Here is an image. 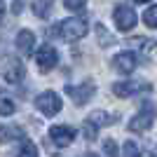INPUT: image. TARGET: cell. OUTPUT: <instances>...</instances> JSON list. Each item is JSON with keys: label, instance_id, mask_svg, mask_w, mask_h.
I'll use <instances>...</instances> for the list:
<instances>
[{"label": "cell", "instance_id": "cell-1", "mask_svg": "<svg viewBox=\"0 0 157 157\" xmlns=\"http://www.w3.org/2000/svg\"><path fill=\"white\" fill-rule=\"evenodd\" d=\"M56 35L66 42H75V40L87 35V21L85 19H63L56 26Z\"/></svg>", "mask_w": 157, "mask_h": 157}, {"label": "cell", "instance_id": "cell-2", "mask_svg": "<svg viewBox=\"0 0 157 157\" xmlns=\"http://www.w3.org/2000/svg\"><path fill=\"white\" fill-rule=\"evenodd\" d=\"M152 122H155V105H152V101H143V103H141V110H138L129 122V131L143 134V131H148L152 127Z\"/></svg>", "mask_w": 157, "mask_h": 157}, {"label": "cell", "instance_id": "cell-3", "mask_svg": "<svg viewBox=\"0 0 157 157\" xmlns=\"http://www.w3.org/2000/svg\"><path fill=\"white\" fill-rule=\"evenodd\" d=\"M113 21H115L117 31L127 33V31H131V28L136 26L138 17H136V12H134L131 5H117L115 10H113Z\"/></svg>", "mask_w": 157, "mask_h": 157}, {"label": "cell", "instance_id": "cell-4", "mask_svg": "<svg viewBox=\"0 0 157 157\" xmlns=\"http://www.w3.org/2000/svg\"><path fill=\"white\" fill-rule=\"evenodd\" d=\"M94 92H96V85H94L92 80H82L80 85H68L66 87V94H68L78 105H85L87 101L94 96Z\"/></svg>", "mask_w": 157, "mask_h": 157}, {"label": "cell", "instance_id": "cell-5", "mask_svg": "<svg viewBox=\"0 0 157 157\" xmlns=\"http://www.w3.org/2000/svg\"><path fill=\"white\" fill-rule=\"evenodd\" d=\"M35 108H38L42 115H47V117H54V115L61 110V98H59V94L42 92L38 98H35Z\"/></svg>", "mask_w": 157, "mask_h": 157}, {"label": "cell", "instance_id": "cell-6", "mask_svg": "<svg viewBox=\"0 0 157 157\" xmlns=\"http://www.w3.org/2000/svg\"><path fill=\"white\" fill-rule=\"evenodd\" d=\"M35 61H38V68L42 73H49L59 61V54H56V49L52 45H42L38 49V54H35Z\"/></svg>", "mask_w": 157, "mask_h": 157}, {"label": "cell", "instance_id": "cell-7", "mask_svg": "<svg viewBox=\"0 0 157 157\" xmlns=\"http://www.w3.org/2000/svg\"><path fill=\"white\" fill-rule=\"evenodd\" d=\"M138 66V56L134 52H120L115 59H113V68L117 73H124V75H129V73L136 71Z\"/></svg>", "mask_w": 157, "mask_h": 157}, {"label": "cell", "instance_id": "cell-8", "mask_svg": "<svg viewBox=\"0 0 157 157\" xmlns=\"http://www.w3.org/2000/svg\"><path fill=\"white\" fill-rule=\"evenodd\" d=\"M49 138L59 148H66V145H71L75 141V129H71V127H66V124H54L49 129Z\"/></svg>", "mask_w": 157, "mask_h": 157}, {"label": "cell", "instance_id": "cell-9", "mask_svg": "<svg viewBox=\"0 0 157 157\" xmlns=\"http://www.w3.org/2000/svg\"><path fill=\"white\" fill-rule=\"evenodd\" d=\"M141 89H150L148 85H138L136 80H124V82H115L113 85V94H117L120 98H129L131 94H136V92H141Z\"/></svg>", "mask_w": 157, "mask_h": 157}, {"label": "cell", "instance_id": "cell-10", "mask_svg": "<svg viewBox=\"0 0 157 157\" xmlns=\"http://www.w3.org/2000/svg\"><path fill=\"white\" fill-rule=\"evenodd\" d=\"M24 75H26V68H24L21 61H17V59H10V61H7V66H5V80L10 82V85L21 82Z\"/></svg>", "mask_w": 157, "mask_h": 157}, {"label": "cell", "instance_id": "cell-11", "mask_svg": "<svg viewBox=\"0 0 157 157\" xmlns=\"http://www.w3.org/2000/svg\"><path fill=\"white\" fill-rule=\"evenodd\" d=\"M33 45H35V35H33L31 31H19L17 33V49H19L24 56H28V54H33Z\"/></svg>", "mask_w": 157, "mask_h": 157}, {"label": "cell", "instance_id": "cell-12", "mask_svg": "<svg viewBox=\"0 0 157 157\" xmlns=\"http://www.w3.org/2000/svg\"><path fill=\"white\" fill-rule=\"evenodd\" d=\"M52 2L54 0H33V14L40 19H47L52 12Z\"/></svg>", "mask_w": 157, "mask_h": 157}, {"label": "cell", "instance_id": "cell-13", "mask_svg": "<svg viewBox=\"0 0 157 157\" xmlns=\"http://www.w3.org/2000/svg\"><path fill=\"white\" fill-rule=\"evenodd\" d=\"M87 120H89V122H94L96 127H105V124H113V122H115V117H110V115H108V113H103V110H94Z\"/></svg>", "mask_w": 157, "mask_h": 157}, {"label": "cell", "instance_id": "cell-14", "mask_svg": "<svg viewBox=\"0 0 157 157\" xmlns=\"http://www.w3.org/2000/svg\"><path fill=\"white\" fill-rule=\"evenodd\" d=\"M14 136H21V129H19V127H5V124H0V143L12 141Z\"/></svg>", "mask_w": 157, "mask_h": 157}, {"label": "cell", "instance_id": "cell-15", "mask_svg": "<svg viewBox=\"0 0 157 157\" xmlns=\"http://www.w3.org/2000/svg\"><path fill=\"white\" fill-rule=\"evenodd\" d=\"M19 157H38V148H35V143L28 141V138H24L21 145H19Z\"/></svg>", "mask_w": 157, "mask_h": 157}, {"label": "cell", "instance_id": "cell-16", "mask_svg": "<svg viewBox=\"0 0 157 157\" xmlns=\"http://www.w3.org/2000/svg\"><path fill=\"white\" fill-rule=\"evenodd\" d=\"M96 134H98V127L94 124V122H89V120H85V124H82V136H85L87 141H96Z\"/></svg>", "mask_w": 157, "mask_h": 157}, {"label": "cell", "instance_id": "cell-17", "mask_svg": "<svg viewBox=\"0 0 157 157\" xmlns=\"http://www.w3.org/2000/svg\"><path fill=\"white\" fill-rule=\"evenodd\" d=\"M129 45L138 47V49H145V52H152V49H155V42H152V40H148V38H131Z\"/></svg>", "mask_w": 157, "mask_h": 157}, {"label": "cell", "instance_id": "cell-18", "mask_svg": "<svg viewBox=\"0 0 157 157\" xmlns=\"http://www.w3.org/2000/svg\"><path fill=\"white\" fill-rule=\"evenodd\" d=\"M143 21H145L150 28H157V5H152V7H148V10H145Z\"/></svg>", "mask_w": 157, "mask_h": 157}, {"label": "cell", "instance_id": "cell-19", "mask_svg": "<svg viewBox=\"0 0 157 157\" xmlns=\"http://www.w3.org/2000/svg\"><path fill=\"white\" fill-rule=\"evenodd\" d=\"M96 38H101V45L103 47H108V45H113V35L108 31H105L101 24H96Z\"/></svg>", "mask_w": 157, "mask_h": 157}, {"label": "cell", "instance_id": "cell-20", "mask_svg": "<svg viewBox=\"0 0 157 157\" xmlns=\"http://www.w3.org/2000/svg\"><path fill=\"white\" fill-rule=\"evenodd\" d=\"M103 155L105 157H117V143L113 138H105L103 141Z\"/></svg>", "mask_w": 157, "mask_h": 157}, {"label": "cell", "instance_id": "cell-21", "mask_svg": "<svg viewBox=\"0 0 157 157\" xmlns=\"http://www.w3.org/2000/svg\"><path fill=\"white\" fill-rule=\"evenodd\" d=\"M122 157H138V145L134 141H127L122 148Z\"/></svg>", "mask_w": 157, "mask_h": 157}, {"label": "cell", "instance_id": "cell-22", "mask_svg": "<svg viewBox=\"0 0 157 157\" xmlns=\"http://www.w3.org/2000/svg\"><path fill=\"white\" fill-rule=\"evenodd\" d=\"M63 5L71 10V12H82L87 5V0H63Z\"/></svg>", "mask_w": 157, "mask_h": 157}, {"label": "cell", "instance_id": "cell-23", "mask_svg": "<svg viewBox=\"0 0 157 157\" xmlns=\"http://www.w3.org/2000/svg\"><path fill=\"white\" fill-rule=\"evenodd\" d=\"M14 113V103L10 101V98H0V115H12Z\"/></svg>", "mask_w": 157, "mask_h": 157}, {"label": "cell", "instance_id": "cell-24", "mask_svg": "<svg viewBox=\"0 0 157 157\" xmlns=\"http://www.w3.org/2000/svg\"><path fill=\"white\" fill-rule=\"evenodd\" d=\"M24 5H26V0H14V2H12V12L19 14L21 10H24Z\"/></svg>", "mask_w": 157, "mask_h": 157}, {"label": "cell", "instance_id": "cell-25", "mask_svg": "<svg viewBox=\"0 0 157 157\" xmlns=\"http://www.w3.org/2000/svg\"><path fill=\"white\" fill-rule=\"evenodd\" d=\"M2 14H5V5L0 2V19H2Z\"/></svg>", "mask_w": 157, "mask_h": 157}, {"label": "cell", "instance_id": "cell-26", "mask_svg": "<svg viewBox=\"0 0 157 157\" xmlns=\"http://www.w3.org/2000/svg\"><path fill=\"white\" fill-rule=\"evenodd\" d=\"M85 157H98V155H94V152H87V155Z\"/></svg>", "mask_w": 157, "mask_h": 157}, {"label": "cell", "instance_id": "cell-27", "mask_svg": "<svg viewBox=\"0 0 157 157\" xmlns=\"http://www.w3.org/2000/svg\"><path fill=\"white\" fill-rule=\"evenodd\" d=\"M136 2H150V0H136Z\"/></svg>", "mask_w": 157, "mask_h": 157}]
</instances>
